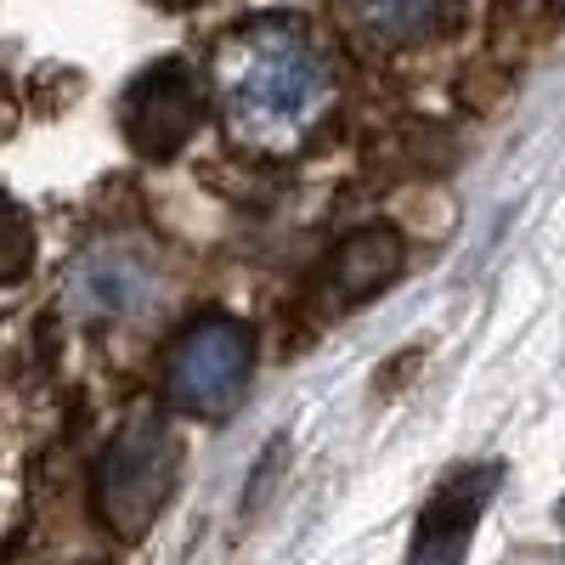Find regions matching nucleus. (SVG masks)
I'll use <instances>...</instances> for the list:
<instances>
[{
    "label": "nucleus",
    "instance_id": "9b49d317",
    "mask_svg": "<svg viewBox=\"0 0 565 565\" xmlns=\"http://www.w3.org/2000/svg\"><path fill=\"white\" fill-rule=\"evenodd\" d=\"M559 12H565V0H559Z\"/></svg>",
    "mask_w": 565,
    "mask_h": 565
},
{
    "label": "nucleus",
    "instance_id": "f257e3e1",
    "mask_svg": "<svg viewBox=\"0 0 565 565\" xmlns=\"http://www.w3.org/2000/svg\"><path fill=\"white\" fill-rule=\"evenodd\" d=\"M215 103L244 153L295 159L328 114V68L289 18L238 23L215 45Z\"/></svg>",
    "mask_w": 565,
    "mask_h": 565
},
{
    "label": "nucleus",
    "instance_id": "7ed1b4c3",
    "mask_svg": "<svg viewBox=\"0 0 565 565\" xmlns=\"http://www.w3.org/2000/svg\"><path fill=\"white\" fill-rule=\"evenodd\" d=\"M249 367H255V345L249 328L238 317H199L181 328V340L164 356V402L186 418H232L238 402L249 396Z\"/></svg>",
    "mask_w": 565,
    "mask_h": 565
},
{
    "label": "nucleus",
    "instance_id": "1a4fd4ad",
    "mask_svg": "<svg viewBox=\"0 0 565 565\" xmlns=\"http://www.w3.org/2000/svg\"><path fill=\"white\" fill-rule=\"evenodd\" d=\"M34 266V221L18 199L0 193V282H18Z\"/></svg>",
    "mask_w": 565,
    "mask_h": 565
},
{
    "label": "nucleus",
    "instance_id": "0eeeda50",
    "mask_svg": "<svg viewBox=\"0 0 565 565\" xmlns=\"http://www.w3.org/2000/svg\"><path fill=\"white\" fill-rule=\"evenodd\" d=\"M148 295V260L125 244H97L68 271V306L85 317H125Z\"/></svg>",
    "mask_w": 565,
    "mask_h": 565
},
{
    "label": "nucleus",
    "instance_id": "6e6552de",
    "mask_svg": "<svg viewBox=\"0 0 565 565\" xmlns=\"http://www.w3.org/2000/svg\"><path fill=\"white\" fill-rule=\"evenodd\" d=\"M351 18L385 45H413L452 18V0H351Z\"/></svg>",
    "mask_w": 565,
    "mask_h": 565
},
{
    "label": "nucleus",
    "instance_id": "20e7f679",
    "mask_svg": "<svg viewBox=\"0 0 565 565\" xmlns=\"http://www.w3.org/2000/svg\"><path fill=\"white\" fill-rule=\"evenodd\" d=\"M204 85L186 63H153L125 90V141L141 159H175L204 125Z\"/></svg>",
    "mask_w": 565,
    "mask_h": 565
},
{
    "label": "nucleus",
    "instance_id": "9d476101",
    "mask_svg": "<svg viewBox=\"0 0 565 565\" xmlns=\"http://www.w3.org/2000/svg\"><path fill=\"white\" fill-rule=\"evenodd\" d=\"M559 521H565V503H559Z\"/></svg>",
    "mask_w": 565,
    "mask_h": 565
},
{
    "label": "nucleus",
    "instance_id": "423d86ee",
    "mask_svg": "<svg viewBox=\"0 0 565 565\" xmlns=\"http://www.w3.org/2000/svg\"><path fill=\"white\" fill-rule=\"evenodd\" d=\"M402 266H407L402 232L385 226V221H367V226H356L351 238L334 249V266H328V295H334L340 306H362L373 295H385L391 282L402 277Z\"/></svg>",
    "mask_w": 565,
    "mask_h": 565
},
{
    "label": "nucleus",
    "instance_id": "39448f33",
    "mask_svg": "<svg viewBox=\"0 0 565 565\" xmlns=\"http://www.w3.org/2000/svg\"><path fill=\"white\" fill-rule=\"evenodd\" d=\"M498 463H463L430 492L418 526H413V548L407 565H463L469 543H476V526L498 492Z\"/></svg>",
    "mask_w": 565,
    "mask_h": 565
},
{
    "label": "nucleus",
    "instance_id": "f03ea898",
    "mask_svg": "<svg viewBox=\"0 0 565 565\" xmlns=\"http://www.w3.org/2000/svg\"><path fill=\"white\" fill-rule=\"evenodd\" d=\"M175 469H181V441L170 430V418L136 413L125 430H114V441L97 458L90 498H97L103 526L119 537H141L159 521V509L170 503Z\"/></svg>",
    "mask_w": 565,
    "mask_h": 565
}]
</instances>
